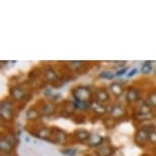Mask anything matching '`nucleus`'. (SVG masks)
Listing matches in <instances>:
<instances>
[{
    "label": "nucleus",
    "mask_w": 156,
    "mask_h": 156,
    "mask_svg": "<svg viewBox=\"0 0 156 156\" xmlns=\"http://www.w3.org/2000/svg\"><path fill=\"white\" fill-rule=\"evenodd\" d=\"M112 153V150L108 147H102L98 150V155L99 156H109Z\"/></svg>",
    "instance_id": "f8f14e48"
},
{
    "label": "nucleus",
    "mask_w": 156,
    "mask_h": 156,
    "mask_svg": "<svg viewBox=\"0 0 156 156\" xmlns=\"http://www.w3.org/2000/svg\"><path fill=\"white\" fill-rule=\"evenodd\" d=\"M61 152H62V154L67 155V156H75L76 153V149H66V150H62Z\"/></svg>",
    "instance_id": "f3484780"
},
{
    "label": "nucleus",
    "mask_w": 156,
    "mask_h": 156,
    "mask_svg": "<svg viewBox=\"0 0 156 156\" xmlns=\"http://www.w3.org/2000/svg\"><path fill=\"white\" fill-rule=\"evenodd\" d=\"M69 63L73 67H79V66H81V64H82L81 61H72V62H69Z\"/></svg>",
    "instance_id": "b1692460"
},
{
    "label": "nucleus",
    "mask_w": 156,
    "mask_h": 156,
    "mask_svg": "<svg viewBox=\"0 0 156 156\" xmlns=\"http://www.w3.org/2000/svg\"><path fill=\"white\" fill-rule=\"evenodd\" d=\"M126 72V69H119V72L116 73V75L117 76H122V75H125Z\"/></svg>",
    "instance_id": "393cba45"
},
{
    "label": "nucleus",
    "mask_w": 156,
    "mask_h": 156,
    "mask_svg": "<svg viewBox=\"0 0 156 156\" xmlns=\"http://www.w3.org/2000/svg\"><path fill=\"white\" fill-rule=\"evenodd\" d=\"M123 114V110L122 108L120 106H117V105H115V106L112 107V109H111V115L113 116H120Z\"/></svg>",
    "instance_id": "ddd939ff"
},
{
    "label": "nucleus",
    "mask_w": 156,
    "mask_h": 156,
    "mask_svg": "<svg viewBox=\"0 0 156 156\" xmlns=\"http://www.w3.org/2000/svg\"><path fill=\"white\" fill-rule=\"evenodd\" d=\"M137 72H138V69H137V67H135V69H133L131 70V72L128 73V78H132L133 76L136 75Z\"/></svg>",
    "instance_id": "5701e85b"
},
{
    "label": "nucleus",
    "mask_w": 156,
    "mask_h": 156,
    "mask_svg": "<svg viewBox=\"0 0 156 156\" xmlns=\"http://www.w3.org/2000/svg\"><path fill=\"white\" fill-rule=\"evenodd\" d=\"M149 101L152 105H155L156 106V93H153L149 96Z\"/></svg>",
    "instance_id": "412c9836"
},
{
    "label": "nucleus",
    "mask_w": 156,
    "mask_h": 156,
    "mask_svg": "<svg viewBox=\"0 0 156 156\" xmlns=\"http://www.w3.org/2000/svg\"><path fill=\"white\" fill-rule=\"evenodd\" d=\"M149 140L151 143H156V133H151L149 135Z\"/></svg>",
    "instance_id": "4be33fe9"
},
{
    "label": "nucleus",
    "mask_w": 156,
    "mask_h": 156,
    "mask_svg": "<svg viewBox=\"0 0 156 156\" xmlns=\"http://www.w3.org/2000/svg\"><path fill=\"white\" fill-rule=\"evenodd\" d=\"M37 116H38V112H36L35 110H29V112H28V119H36Z\"/></svg>",
    "instance_id": "aec40b11"
},
{
    "label": "nucleus",
    "mask_w": 156,
    "mask_h": 156,
    "mask_svg": "<svg viewBox=\"0 0 156 156\" xmlns=\"http://www.w3.org/2000/svg\"><path fill=\"white\" fill-rule=\"evenodd\" d=\"M76 139H78V140L84 141V140H86V139H89L90 135L88 134L86 131H83V129H81V131H78L76 133Z\"/></svg>",
    "instance_id": "9d476101"
},
{
    "label": "nucleus",
    "mask_w": 156,
    "mask_h": 156,
    "mask_svg": "<svg viewBox=\"0 0 156 156\" xmlns=\"http://www.w3.org/2000/svg\"><path fill=\"white\" fill-rule=\"evenodd\" d=\"M73 96H75L76 100H78V101H83V102H85L90 97L89 90H88L87 88H84V87H81V88L76 89L73 92Z\"/></svg>",
    "instance_id": "f257e3e1"
},
{
    "label": "nucleus",
    "mask_w": 156,
    "mask_h": 156,
    "mask_svg": "<svg viewBox=\"0 0 156 156\" xmlns=\"http://www.w3.org/2000/svg\"><path fill=\"white\" fill-rule=\"evenodd\" d=\"M101 142H102V138L98 136V135H91L89 137V139H88V143H89L90 146L99 145Z\"/></svg>",
    "instance_id": "423d86ee"
},
{
    "label": "nucleus",
    "mask_w": 156,
    "mask_h": 156,
    "mask_svg": "<svg viewBox=\"0 0 156 156\" xmlns=\"http://www.w3.org/2000/svg\"><path fill=\"white\" fill-rule=\"evenodd\" d=\"M10 95L12 96L14 99L20 100L23 97L25 93H23V91L20 89V87H13L12 89L10 90Z\"/></svg>",
    "instance_id": "20e7f679"
},
{
    "label": "nucleus",
    "mask_w": 156,
    "mask_h": 156,
    "mask_svg": "<svg viewBox=\"0 0 156 156\" xmlns=\"http://www.w3.org/2000/svg\"><path fill=\"white\" fill-rule=\"evenodd\" d=\"M0 144H1V145H0V148H1L2 151L8 152L11 149V143L7 139H2Z\"/></svg>",
    "instance_id": "1a4fd4ad"
},
{
    "label": "nucleus",
    "mask_w": 156,
    "mask_h": 156,
    "mask_svg": "<svg viewBox=\"0 0 156 156\" xmlns=\"http://www.w3.org/2000/svg\"><path fill=\"white\" fill-rule=\"evenodd\" d=\"M11 103L6 101V103H3L1 105V115L5 119H9L11 116Z\"/></svg>",
    "instance_id": "f03ea898"
},
{
    "label": "nucleus",
    "mask_w": 156,
    "mask_h": 156,
    "mask_svg": "<svg viewBox=\"0 0 156 156\" xmlns=\"http://www.w3.org/2000/svg\"><path fill=\"white\" fill-rule=\"evenodd\" d=\"M142 72H143V73H151L152 72V66H150L148 62H146L142 66Z\"/></svg>",
    "instance_id": "a211bd4d"
},
{
    "label": "nucleus",
    "mask_w": 156,
    "mask_h": 156,
    "mask_svg": "<svg viewBox=\"0 0 156 156\" xmlns=\"http://www.w3.org/2000/svg\"><path fill=\"white\" fill-rule=\"evenodd\" d=\"M91 106H92L93 110L95 111L96 113H98V114H103V113H105V111H106V109H105V107L103 106L102 104H100L99 102H96V101L92 102Z\"/></svg>",
    "instance_id": "39448f33"
},
{
    "label": "nucleus",
    "mask_w": 156,
    "mask_h": 156,
    "mask_svg": "<svg viewBox=\"0 0 156 156\" xmlns=\"http://www.w3.org/2000/svg\"><path fill=\"white\" fill-rule=\"evenodd\" d=\"M147 139H149V135L147 133V131H145V129H140L136 135V141L140 144L144 143Z\"/></svg>",
    "instance_id": "7ed1b4c3"
},
{
    "label": "nucleus",
    "mask_w": 156,
    "mask_h": 156,
    "mask_svg": "<svg viewBox=\"0 0 156 156\" xmlns=\"http://www.w3.org/2000/svg\"><path fill=\"white\" fill-rule=\"evenodd\" d=\"M137 97H138V92H137V90H135L134 88H131L129 91H128V100L129 101H131V102H133L135 101V100L137 99Z\"/></svg>",
    "instance_id": "9b49d317"
},
{
    "label": "nucleus",
    "mask_w": 156,
    "mask_h": 156,
    "mask_svg": "<svg viewBox=\"0 0 156 156\" xmlns=\"http://www.w3.org/2000/svg\"><path fill=\"white\" fill-rule=\"evenodd\" d=\"M38 136L40 138H47L49 136V131L47 129H41L38 133Z\"/></svg>",
    "instance_id": "dca6fc26"
},
{
    "label": "nucleus",
    "mask_w": 156,
    "mask_h": 156,
    "mask_svg": "<svg viewBox=\"0 0 156 156\" xmlns=\"http://www.w3.org/2000/svg\"><path fill=\"white\" fill-rule=\"evenodd\" d=\"M110 90L112 92L113 95L115 96H119L122 95V86L117 83H113L110 85Z\"/></svg>",
    "instance_id": "0eeeda50"
},
{
    "label": "nucleus",
    "mask_w": 156,
    "mask_h": 156,
    "mask_svg": "<svg viewBox=\"0 0 156 156\" xmlns=\"http://www.w3.org/2000/svg\"><path fill=\"white\" fill-rule=\"evenodd\" d=\"M152 115L150 113H143V112H139L138 113V115H137V119H139L141 120H143L144 119H151Z\"/></svg>",
    "instance_id": "6ab92c4d"
},
{
    "label": "nucleus",
    "mask_w": 156,
    "mask_h": 156,
    "mask_svg": "<svg viewBox=\"0 0 156 156\" xmlns=\"http://www.w3.org/2000/svg\"><path fill=\"white\" fill-rule=\"evenodd\" d=\"M97 100L100 102H104V101H106V100H108V94L107 92L105 90H98L97 91Z\"/></svg>",
    "instance_id": "6e6552de"
},
{
    "label": "nucleus",
    "mask_w": 156,
    "mask_h": 156,
    "mask_svg": "<svg viewBox=\"0 0 156 156\" xmlns=\"http://www.w3.org/2000/svg\"><path fill=\"white\" fill-rule=\"evenodd\" d=\"M46 78H47V80H48L49 82H52V81H54L55 79H56V76H55V73L53 72V70L48 69L46 70Z\"/></svg>",
    "instance_id": "4468645a"
},
{
    "label": "nucleus",
    "mask_w": 156,
    "mask_h": 156,
    "mask_svg": "<svg viewBox=\"0 0 156 156\" xmlns=\"http://www.w3.org/2000/svg\"><path fill=\"white\" fill-rule=\"evenodd\" d=\"M99 78L100 79H107V80H110V79L114 78V75L112 73H110V72H102L99 75Z\"/></svg>",
    "instance_id": "2eb2a0df"
}]
</instances>
